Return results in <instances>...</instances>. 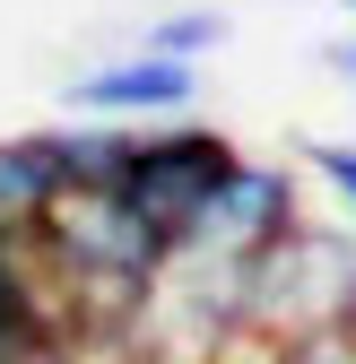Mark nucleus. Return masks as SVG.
I'll use <instances>...</instances> for the list:
<instances>
[{
    "mask_svg": "<svg viewBox=\"0 0 356 364\" xmlns=\"http://www.w3.org/2000/svg\"><path fill=\"white\" fill-rule=\"evenodd\" d=\"M356 321V235L330 225H287L270 252H252L244 269V330L270 347H304Z\"/></svg>",
    "mask_w": 356,
    "mask_h": 364,
    "instance_id": "obj_1",
    "label": "nucleus"
},
{
    "mask_svg": "<svg viewBox=\"0 0 356 364\" xmlns=\"http://www.w3.org/2000/svg\"><path fill=\"white\" fill-rule=\"evenodd\" d=\"M235 156H244V148L226 139V130H209V122H183V113H174V122H140V139H130L113 191L140 208V217L157 225V243L174 252V243L200 225V208L217 200V182L235 173Z\"/></svg>",
    "mask_w": 356,
    "mask_h": 364,
    "instance_id": "obj_2",
    "label": "nucleus"
},
{
    "mask_svg": "<svg viewBox=\"0 0 356 364\" xmlns=\"http://www.w3.org/2000/svg\"><path fill=\"white\" fill-rule=\"evenodd\" d=\"M304 217V182L287 165H261V156H235V173L217 182V200L200 208V225L174 252H209V260H252L270 252L287 225Z\"/></svg>",
    "mask_w": 356,
    "mask_h": 364,
    "instance_id": "obj_3",
    "label": "nucleus"
},
{
    "mask_svg": "<svg viewBox=\"0 0 356 364\" xmlns=\"http://www.w3.org/2000/svg\"><path fill=\"white\" fill-rule=\"evenodd\" d=\"M70 113H96V122H174L200 105V61H165V53H140L130 43L122 61H96L87 78L61 87Z\"/></svg>",
    "mask_w": 356,
    "mask_h": 364,
    "instance_id": "obj_4",
    "label": "nucleus"
},
{
    "mask_svg": "<svg viewBox=\"0 0 356 364\" xmlns=\"http://www.w3.org/2000/svg\"><path fill=\"white\" fill-rule=\"evenodd\" d=\"M61 173H53V148H43V130H26V139H0V225H35L43 208H53Z\"/></svg>",
    "mask_w": 356,
    "mask_h": 364,
    "instance_id": "obj_5",
    "label": "nucleus"
},
{
    "mask_svg": "<svg viewBox=\"0 0 356 364\" xmlns=\"http://www.w3.org/2000/svg\"><path fill=\"white\" fill-rule=\"evenodd\" d=\"M217 43H226V9H165V18L140 35V53H165V61H209Z\"/></svg>",
    "mask_w": 356,
    "mask_h": 364,
    "instance_id": "obj_6",
    "label": "nucleus"
},
{
    "mask_svg": "<svg viewBox=\"0 0 356 364\" xmlns=\"http://www.w3.org/2000/svg\"><path fill=\"white\" fill-rule=\"evenodd\" d=\"M304 173L330 182V200L356 217V139H313V148H304Z\"/></svg>",
    "mask_w": 356,
    "mask_h": 364,
    "instance_id": "obj_7",
    "label": "nucleus"
},
{
    "mask_svg": "<svg viewBox=\"0 0 356 364\" xmlns=\"http://www.w3.org/2000/svg\"><path fill=\"white\" fill-rule=\"evenodd\" d=\"M322 70H330V78H339V87H347V96H356V26H347V35H330V43H322Z\"/></svg>",
    "mask_w": 356,
    "mask_h": 364,
    "instance_id": "obj_8",
    "label": "nucleus"
},
{
    "mask_svg": "<svg viewBox=\"0 0 356 364\" xmlns=\"http://www.w3.org/2000/svg\"><path fill=\"white\" fill-rule=\"evenodd\" d=\"M217 364H287V347H270V338H244V347H226Z\"/></svg>",
    "mask_w": 356,
    "mask_h": 364,
    "instance_id": "obj_9",
    "label": "nucleus"
},
{
    "mask_svg": "<svg viewBox=\"0 0 356 364\" xmlns=\"http://www.w3.org/2000/svg\"><path fill=\"white\" fill-rule=\"evenodd\" d=\"M339 9H347V26H356V0H339Z\"/></svg>",
    "mask_w": 356,
    "mask_h": 364,
    "instance_id": "obj_10",
    "label": "nucleus"
}]
</instances>
